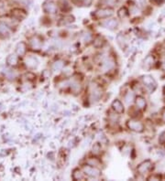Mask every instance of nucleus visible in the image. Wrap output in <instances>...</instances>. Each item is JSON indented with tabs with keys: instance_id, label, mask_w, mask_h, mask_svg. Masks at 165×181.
Masks as SVG:
<instances>
[{
	"instance_id": "nucleus-15",
	"label": "nucleus",
	"mask_w": 165,
	"mask_h": 181,
	"mask_svg": "<svg viewBox=\"0 0 165 181\" xmlns=\"http://www.w3.org/2000/svg\"><path fill=\"white\" fill-rule=\"evenodd\" d=\"M135 103L138 110H145L147 107V101L142 96H137L135 98Z\"/></svg>"
},
{
	"instance_id": "nucleus-28",
	"label": "nucleus",
	"mask_w": 165,
	"mask_h": 181,
	"mask_svg": "<svg viewBox=\"0 0 165 181\" xmlns=\"http://www.w3.org/2000/svg\"><path fill=\"white\" fill-rule=\"evenodd\" d=\"M105 40L102 36H97L95 40H94V46L95 48H102L105 44Z\"/></svg>"
},
{
	"instance_id": "nucleus-30",
	"label": "nucleus",
	"mask_w": 165,
	"mask_h": 181,
	"mask_svg": "<svg viewBox=\"0 0 165 181\" xmlns=\"http://www.w3.org/2000/svg\"><path fill=\"white\" fill-rule=\"evenodd\" d=\"M117 16H118L119 19H126V18L128 16V11L127 10L126 8H121V9L118 10V12H117Z\"/></svg>"
},
{
	"instance_id": "nucleus-1",
	"label": "nucleus",
	"mask_w": 165,
	"mask_h": 181,
	"mask_svg": "<svg viewBox=\"0 0 165 181\" xmlns=\"http://www.w3.org/2000/svg\"><path fill=\"white\" fill-rule=\"evenodd\" d=\"M103 91L102 89L95 83L91 84L90 91H89V100L92 103H96L102 98Z\"/></svg>"
},
{
	"instance_id": "nucleus-36",
	"label": "nucleus",
	"mask_w": 165,
	"mask_h": 181,
	"mask_svg": "<svg viewBox=\"0 0 165 181\" xmlns=\"http://www.w3.org/2000/svg\"><path fill=\"white\" fill-rule=\"evenodd\" d=\"M97 138L99 139V141H100L101 143H106V137L105 136V134H104L103 133H99Z\"/></svg>"
},
{
	"instance_id": "nucleus-26",
	"label": "nucleus",
	"mask_w": 165,
	"mask_h": 181,
	"mask_svg": "<svg viewBox=\"0 0 165 181\" xmlns=\"http://www.w3.org/2000/svg\"><path fill=\"white\" fill-rule=\"evenodd\" d=\"M58 6L64 12L69 11L71 9V6H70V4H69V2L67 1V0H60V1L58 2Z\"/></svg>"
},
{
	"instance_id": "nucleus-35",
	"label": "nucleus",
	"mask_w": 165,
	"mask_h": 181,
	"mask_svg": "<svg viewBox=\"0 0 165 181\" xmlns=\"http://www.w3.org/2000/svg\"><path fill=\"white\" fill-rule=\"evenodd\" d=\"M93 2V0H80V4L85 7H89Z\"/></svg>"
},
{
	"instance_id": "nucleus-27",
	"label": "nucleus",
	"mask_w": 165,
	"mask_h": 181,
	"mask_svg": "<svg viewBox=\"0 0 165 181\" xmlns=\"http://www.w3.org/2000/svg\"><path fill=\"white\" fill-rule=\"evenodd\" d=\"M82 40H83V41L84 43L89 44L93 40V35H92V33L89 32V31H84L82 34Z\"/></svg>"
},
{
	"instance_id": "nucleus-24",
	"label": "nucleus",
	"mask_w": 165,
	"mask_h": 181,
	"mask_svg": "<svg viewBox=\"0 0 165 181\" xmlns=\"http://www.w3.org/2000/svg\"><path fill=\"white\" fill-rule=\"evenodd\" d=\"M3 73H4L5 76H6L9 80H10V81H13V80H15V79L17 78V73H16L15 71H13V70L5 69V70L3 71Z\"/></svg>"
},
{
	"instance_id": "nucleus-12",
	"label": "nucleus",
	"mask_w": 165,
	"mask_h": 181,
	"mask_svg": "<svg viewBox=\"0 0 165 181\" xmlns=\"http://www.w3.org/2000/svg\"><path fill=\"white\" fill-rule=\"evenodd\" d=\"M25 65L29 68V69H36L39 66V61L36 57L34 56H28L25 59Z\"/></svg>"
},
{
	"instance_id": "nucleus-11",
	"label": "nucleus",
	"mask_w": 165,
	"mask_h": 181,
	"mask_svg": "<svg viewBox=\"0 0 165 181\" xmlns=\"http://www.w3.org/2000/svg\"><path fill=\"white\" fill-rule=\"evenodd\" d=\"M111 107L112 109L118 114H122L124 113L125 112V107H124V104L122 103V102L118 99H116L113 101L112 104H111Z\"/></svg>"
},
{
	"instance_id": "nucleus-2",
	"label": "nucleus",
	"mask_w": 165,
	"mask_h": 181,
	"mask_svg": "<svg viewBox=\"0 0 165 181\" xmlns=\"http://www.w3.org/2000/svg\"><path fill=\"white\" fill-rule=\"evenodd\" d=\"M100 63H101V71L104 73H108L116 67V62L114 59L110 57H102Z\"/></svg>"
},
{
	"instance_id": "nucleus-8",
	"label": "nucleus",
	"mask_w": 165,
	"mask_h": 181,
	"mask_svg": "<svg viewBox=\"0 0 165 181\" xmlns=\"http://www.w3.org/2000/svg\"><path fill=\"white\" fill-rule=\"evenodd\" d=\"M95 17L98 19H108L109 17H111L113 15V10L109 8H106V9H97L95 12Z\"/></svg>"
},
{
	"instance_id": "nucleus-41",
	"label": "nucleus",
	"mask_w": 165,
	"mask_h": 181,
	"mask_svg": "<svg viewBox=\"0 0 165 181\" xmlns=\"http://www.w3.org/2000/svg\"><path fill=\"white\" fill-rule=\"evenodd\" d=\"M5 7V5H4V3L2 2V1H0V9H3Z\"/></svg>"
},
{
	"instance_id": "nucleus-31",
	"label": "nucleus",
	"mask_w": 165,
	"mask_h": 181,
	"mask_svg": "<svg viewBox=\"0 0 165 181\" xmlns=\"http://www.w3.org/2000/svg\"><path fill=\"white\" fill-rule=\"evenodd\" d=\"M105 6L108 7V8H112V7H115L117 6L118 0H102L101 1Z\"/></svg>"
},
{
	"instance_id": "nucleus-7",
	"label": "nucleus",
	"mask_w": 165,
	"mask_h": 181,
	"mask_svg": "<svg viewBox=\"0 0 165 181\" xmlns=\"http://www.w3.org/2000/svg\"><path fill=\"white\" fill-rule=\"evenodd\" d=\"M141 81L143 82V85L149 91V92H153L156 89L157 83L155 82V80L153 79V77L149 76V75H145L142 76Z\"/></svg>"
},
{
	"instance_id": "nucleus-6",
	"label": "nucleus",
	"mask_w": 165,
	"mask_h": 181,
	"mask_svg": "<svg viewBox=\"0 0 165 181\" xmlns=\"http://www.w3.org/2000/svg\"><path fill=\"white\" fill-rule=\"evenodd\" d=\"M42 9L47 14H56L58 10V6L52 0H47L42 5Z\"/></svg>"
},
{
	"instance_id": "nucleus-18",
	"label": "nucleus",
	"mask_w": 165,
	"mask_h": 181,
	"mask_svg": "<svg viewBox=\"0 0 165 181\" xmlns=\"http://www.w3.org/2000/svg\"><path fill=\"white\" fill-rule=\"evenodd\" d=\"M6 62L9 67H15V66L18 65L19 58L16 54H10V55L8 56V58L6 60Z\"/></svg>"
},
{
	"instance_id": "nucleus-25",
	"label": "nucleus",
	"mask_w": 165,
	"mask_h": 181,
	"mask_svg": "<svg viewBox=\"0 0 165 181\" xmlns=\"http://www.w3.org/2000/svg\"><path fill=\"white\" fill-rule=\"evenodd\" d=\"M117 43H118L119 47H120L122 50H123V49H125V48L127 47V40H126L125 36H124L122 33H120V34H118V35H117Z\"/></svg>"
},
{
	"instance_id": "nucleus-40",
	"label": "nucleus",
	"mask_w": 165,
	"mask_h": 181,
	"mask_svg": "<svg viewBox=\"0 0 165 181\" xmlns=\"http://www.w3.org/2000/svg\"><path fill=\"white\" fill-rule=\"evenodd\" d=\"M160 178V176H151L149 177V179H155V180H159Z\"/></svg>"
},
{
	"instance_id": "nucleus-42",
	"label": "nucleus",
	"mask_w": 165,
	"mask_h": 181,
	"mask_svg": "<svg viewBox=\"0 0 165 181\" xmlns=\"http://www.w3.org/2000/svg\"><path fill=\"white\" fill-rule=\"evenodd\" d=\"M162 120L165 122V111L163 112V113H162Z\"/></svg>"
},
{
	"instance_id": "nucleus-37",
	"label": "nucleus",
	"mask_w": 165,
	"mask_h": 181,
	"mask_svg": "<svg viewBox=\"0 0 165 181\" xmlns=\"http://www.w3.org/2000/svg\"><path fill=\"white\" fill-rule=\"evenodd\" d=\"M159 143L161 144H165V132H163L160 135V137H159Z\"/></svg>"
},
{
	"instance_id": "nucleus-3",
	"label": "nucleus",
	"mask_w": 165,
	"mask_h": 181,
	"mask_svg": "<svg viewBox=\"0 0 165 181\" xmlns=\"http://www.w3.org/2000/svg\"><path fill=\"white\" fill-rule=\"evenodd\" d=\"M83 171L86 176L91 177V178H97L101 176V173H102L98 167L93 166V165H90L87 164L83 165Z\"/></svg>"
},
{
	"instance_id": "nucleus-22",
	"label": "nucleus",
	"mask_w": 165,
	"mask_h": 181,
	"mask_svg": "<svg viewBox=\"0 0 165 181\" xmlns=\"http://www.w3.org/2000/svg\"><path fill=\"white\" fill-rule=\"evenodd\" d=\"M124 100H125V103H127V104L132 103L135 101L134 92H133L132 91H127V92H126V93H125V95H124Z\"/></svg>"
},
{
	"instance_id": "nucleus-13",
	"label": "nucleus",
	"mask_w": 165,
	"mask_h": 181,
	"mask_svg": "<svg viewBox=\"0 0 165 181\" xmlns=\"http://www.w3.org/2000/svg\"><path fill=\"white\" fill-rule=\"evenodd\" d=\"M70 89L71 91L73 92V93L74 94H78L80 93V92L82 91V85H81V82L77 80H73L71 81L70 82Z\"/></svg>"
},
{
	"instance_id": "nucleus-38",
	"label": "nucleus",
	"mask_w": 165,
	"mask_h": 181,
	"mask_svg": "<svg viewBox=\"0 0 165 181\" xmlns=\"http://www.w3.org/2000/svg\"><path fill=\"white\" fill-rule=\"evenodd\" d=\"M136 2H137V6H140V7L146 6V0H136Z\"/></svg>"
},
{
	"instance_id": "nucleus-29",
	"label": "nucleus",
	"mask_w": 165,
	"mask_h": 181,
	"mask_svg": "<svg viewBox=\"0 0 165 181\" xmlns=\"http://www.w3.org/2000/svg\"><path fill=\"white\" fill-rule=\"evenodd\" d=\"M101 151H102V148H101V144L99 143H95L93 147H92V153L95 155H98L101 154Z\"/></svg>"
},
{
	"instance_id": "nucleus-32",
	"label": "nucleus",
	"mask_w": 165,
	"mask_h": 181,
	"mask_svg": "<svg viewBox=\"0 0 165 181\" xmlns=\"http://www.w3.org/2000/svg\"><path fill=\"white\" fill-rule=\"evenodd\" d=\"M70 82H71V81H69V80H63L62 82H60L58 83V87L61 89H66V88L70 87Z\"/></svg>"
},
{
	"instance_id": "nucleus-17",
	"label": "nucleus",
	"mask_w": 165,
	"mask_h": 181,
	"mask_svg": "<svg viewBox=\"0 0 165 181\" xmlns=\"http://www.w3.org/2000/svg\"><path fill=\"white\" fill-rule=\"evenodd\" d=\"M72 177L74 180H84L85 178V174L79 168H75L72 173Z\"/></svg>"
},
{
	"instance_id": "nucleus-16",
	"label": "nucleus",
	"mask_w": 165,
	"mask_h": 181,
	"mask_svg": "<svg viewBox=\"0 0 165 181\" xmlns=\"http://www.w3.org/2000/svg\"><path fill=\"white\" fill-rule=\"evenodd\" d=\"M12 16L17 19L18 20H23L26 17H27V13L20 9H16L14 10H12Z\"/></svg>"
},
{
	"instance_id": "nucleus-4",
	"label": "nucleus",
	"mask_w": 165,
	"mask_h": 181,
	"mask_svg": "<svg viewBox=\"0 0 165 181\" xmlns=\"http://www.w3.org/2000/svg\"><path fill=\"white\" fill-rule=\"evenodd\" d=\"M127 127L135 133H142L144 131V124L137 119L128 120L127 122Z\"/></svg>"
},
{
	"instance_id": "nucleus-34",
	"label": "nucleus",
	"mask_w": 165,
	"mask_h": 181,
	"mask_svg": "<svg viewBox=\"0 0 165 181\" xmlns=\"http://www.w3.org/2000/svg\"><path fill=\"white\" fill-rule=\"evenodd\" d=\"M74 21V18L73 16H67V17H65V18L63 19V20L61 21V23L62 24H70V23H72Z\"/></svg>"
},
{
	"instance_id": "nucleus-20",
	"label": "nucleus",
	"mask_w": 165,
	"mask_h": 181,
	"mask_svg": "<svg viewBox=\"0 0 165 181\" xmlns=\"http://www.w3.org/2000/svg\"><path fill=\"white\" fill-rule=\"evenodd\" d=\"M64 65H65V62H64L63 60H57V61H55L52 63V71H62V70L63 69Z\"/></svg>"
},
{
	"instance_id": "nucleus-14",
	"label": "nucleus",
	"mask_w": 165,
	"mask_h": 181,
	"mask_svg": "<svg viewBox=\"0 0 165 181\" xmlns=\"http://www.w3.org/2000/svg\"><path fill=\"white\" fill-rule=\"evenodd\" d=\"M9 35H10L9 26L4 21H0V36L1 37H9Z\"/></svg>"
},
{
	"instance_id": "nucleus-33",
	"label": "nucleus",
	"mask_w": 165,
	"mask_h": 181,
	"mask_svg": "<svg viewBox=\"0 0 165 181\" xmlns=\"http://www.w3.org/2000/svg\"><path fill=\"white\" fill-rule=\"evenodd\" d=\"M129 11H130V14L131 15H134V16H137V15H139L140 14V10H139L138 7V6H135V5L130 8Z\"/></svg>"
},
{
	"instance_id": "nucleus-9",
	"label": "nucleus",
	"mask_w": 165,
	"mask_h": 181,
	"mask_svg": "<svg viewBox=\"0 0 165 181\" xmlns=\"http://www.w3.org/2000/svg\"><path fill=\"white\" fill-rule=\"evenodd\" d=\"M30 46L32 50L39 51L42 47V40L39 36H33L30 39Z\"/></svg>"
},
{
	"instance_id": "nucleus-39",
	"label": "nucleus",
	"mask_w": 165,
	"mask_h": 181,
	"mask_svg": "<svg viewBox=\"0 0 165 181\" xmlns=\"http://www.w3.org/2000/svg\"><path fill=\"white\" fill-rule=\"evenodd\" d=\"M150 1H151V3H153V4L157 5V6H160V5H161V4L164 2V0H150Z\"/></svg>"
},
{
	"instance_id": "nucleus-10",
	"label": "nucleus",
	"mask_w": 165,
	"mask_h": 181,
	"mask_svg": "<svg viewBox=\"0 0 165 181\" xmlns=\"http://www.w3.org/2000/svg\"><path fill=\"white\" fill-rule=\"evenodd\" d=\"M101 26L103 28L106 29V30H113L117 28L118 22L116 19H105L101 22Z\"/></svg>"
},
{
	"instance_id": "nucleus-5",
	"label": "nucleus",
	"mask_w": 165,
	"mask_h": 181,
	"mask_svg": "<svg viewBox=\"0 0 165 181\" xmlns=\"http://www.w3.org/2000/svg\"><path fill=\"white\" fill-rule=\"evenodd\" d=\"M153 167V164L150 160H146L143 161L142 163H140L138 167H137V172L139 175H145L148 172H149Z\"/></svg>"
},
{
	"instance_id": "nucleus-21",
	"label": "nucleus",
	"mask_w": 165,
	"mask_h": 181,
	"mask_svg": "<svg viewBox=\"0 0 165 181\" xmlns=\"http://www.w3.org/2000/svg\"><path fill=\"white\" fill-rule=\"evenodd\" d=\"M153 64H154V58L151 55H149L148 57H146V59L143 61V68L146 70H149Z\"/></svg>"
},
{
	"instance_id": "nucleus-23",
	"label": "nucleus",
	"mask_w": 165,
	"mask_h": 181,
	"mask_svg": "<svg viewBox=\"0 0 165 181\" xmlns=\"http://www.w3.org/2000/svg\"><path fill=\"white\" fill-rule=\"evenodd\" d=\"M86 164H87V165H93V166L99 167V166L102 165V162L100 161L99 158L94 156V157H89V158L86 160Z\"/></svg>"
},
{
	"instance_id": "nucleus-19",
	"label": "nucleus",
	"mask_w": 165,
	"mask_h": 181,
	"mask_svg": "<svg viewBox=\"0 0 165 181\" xmlns=\"http://www.w3.org/2000/svg\"><path fill=\"white\" fill-rule=\"evenodd\" d=\"M27 51V45L25 42H20L16 46V53L20 56H23L26 54Z\"/></svg>"
}]
</instances>
